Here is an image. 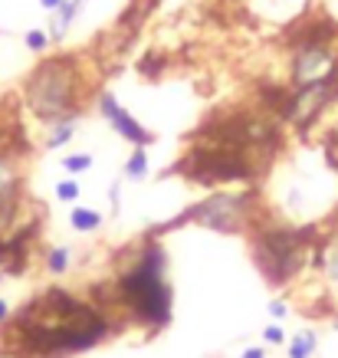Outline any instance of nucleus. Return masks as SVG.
I'll return each instance as SVG.
<instances>
[{"label":"nucleus","instance_id":"5701e85b","mask_svg":"<svg viewBox=\"0 0 338 358\" xmlns=\"http://www.w3.org/2000/svg\"><path fill=\"white\" fill-rule=\"evenodd\" d=\"M40 7L53 14V10H59V7H63V0H40Z\"/></svg>","mask_w":338,"mask_h":358},{"label":"nucleus","instance_id":"6e6552de","mask_svg":"<svg viewBox=\"0 0 338 358\" xmlns=\"http://www.w3.org/2000/svg\"><path fill=\"white\" fill-rule=\"evenodd\" d=\"M95 109H99V115H102L112 128H115L128 145H135V148H148L151 142H155V132H148L142 122L135 119L128 109H122L118 105V99H115V92H109V89H102L99 96H95Z\"/></svg>","mask_w":338,"mask_h":358},{"label":"nucleus","instance_id":"dca6fc26","mask_svg":"<svg viewBox=\"0 0 338 358\" xmlns=\"http://www.w3.org/2000/svg\"><path fill=\"white\" fill-rule=\"evenodd\" d=\"M89 168H92V155H86V151H76V155H66L63 158V171H69V175H86Z\"/></svg>","mask_w":338,"mask_h":358},{"label":"nucleus","instance_id":"f257e3e1","mask_svg":"<svg viewBox=\"0 0 338 358\" xmlns=\"http://www.w3.org/2000/svg\"><path fill=\"white\" fill-rule=\"evenodd\" d=\"M115 315L63 289L46 286L30 296L10 319L3 322V345L7 352L23 358H66L89 352L115 332Z\"/></svg>","mask_w":338,"mask_h":358},{"label":"nucleus","instance_id":"9d476101","mask_svg":"<svg viewBox=\"0 0 338 358\" xmlns=\"http://www.w3.org/2000/svg\"><path fill=\"white\" fill-rule=\"evenodd\" d=\"M102 224H105V217L95 208H82V204H76L73 214H69V227H73L76 234H95Z\"/></svg>","mask_w":338,"mask_h":358},{"label":"nucleus","instance_id":"2eb2a0df","mask_svg":"<svg viewBox=\"0 0 338 358\" xmlns=\"http://www.w3.org/2000/svg\"><path fill=\"white\" fill-rule=\"evenodd\" d=\"M122 175H125L128 181H145V175H148V151L145 148H135L132 155H128L125 168H122Z\"/></svg>","mask_w":338,"mask_h":358},{"label":"nucleus","instance_id":"39448f33","mask_svg":"<svg viewBox=\"0 0 338 358\" xmlns=\"http://www.w3.org/2000/svg\"><path fill=\"white\" fill-rule=\"evenodd\" d=\"M174 175L188 178L191 184H253L260 175V161L240 148L221 145V142H204L194 138L191 148L184 151V158L171 168Z\"/></svg>","mask_w":338,"mask_h":358},{"label":"nucleus","instance_id":"4be33fe9","mask_svg":"<svg viewBox=\"0 0 338 358\" xmlns=\"http://www.w3.org/2000/svg\"><path fill=\"white\" fill-rule=\"evenodd\" d=\"M7 319H10V302H7V299H0V326H3Z\"/></svg>","mask_w":338,"mask_h":358},{"label":"nucleus","instance_id":"412c9836","mask_svg":"<svg viewBox=\"0 0 338 358\" xmlns=\"http://www.w3.org/2000/svg\"><path fill=\"white\" fill-rule=\"evenodd\" d=\"M240 358H266V352L260 348V345H253V348H247V352H240Z\"/></svg>","mask_w":338,"mask_h":358},{"label":"nucleus","instance_id":"ddd939ff","mask_svg":"<svg viewBox=\"0 0 338 358\" xmlns=\"http://www.w3.org/2000/svg\"><path fill=\"white\" fill-rule=\"evenodd\" d=\"M315 342H319V339H315V332H312V328H302L293 342L286 345V355H289V358H312V355H315Z\"/></svg>","mask_w":338,"mask_h":358},{"label":"nucleus","instance_id":"20e7f679","mask_svg":"<svg viewBox=\"0 0 338 358\" xmlns=\"http://www.w3.org/2000/svg\"><path fill=\"white\" fill-rule=\"evenodd\" d=\"M253 237V263L269 286H289L309 267V247L315 243V227L289 224H256Z\"/></svg>","mask_w":338,"mask_h":358},{"label":"nucleus","instance_id":"f8f14e48","mask_svg":"<svg viewBox=\"0 0 338 358\" xmlns=\"http://www.w3.org/2000/svg\"><path fill=\"white\" fill-rule=\"evenodd\" d=\"M319 269L325 273V280L332 286H338V240H328L319 247V256H315Z\"/></svg>","mask_w":338,"mask_h":358},{"label":"nucleus","instance_id":"9b49d317","mask_svg":"<svg viewBox=\"0 0 338 358\" xmlns=\"http://www.w3.org/2000/svg\"><path fill=\"white\" fill-rule=\"evenodd\" d=\"M76 128H79V119H66V122H56V125H46V138H43V148L56 151L63 145L73 142Z\"/></svg>","mask_w":338,"mask_h":358},{"label":"nucleus","instance_id":"423d86ee","mask_svg":"<svg viewBox=\"0 0 338 358\" xmlns=\"http://www.w3.org/2000/svg\"><path fill=\"white\" fill-rule=\"evenodd\" d=\"M181 224H201L207 230H217V234H250L253 227L260 224V217H256V191L253 188L250 191H214L204 201H197L194 208H188L181 217H174L168 227H161L158 234Z\"/></svg>","mask_w":338,"mask_h":358},{"label":"nucleus","instance_id":"6ab92c4d","mask_svg":"<svg viewBox=\"0 0 338 358\" xmlns=\"http://www.w3.org/2000/svg\"><path fill=\"white\" fill-rule=\"evenodd\" d=\"M263 339H266V342H273V345H282V342H286V332H282L280 326H266L263 328Z\"/></svg>","mask_w":338,"mask_h":358},{"label":"nucleus","instance_id":"0eeeda50","mask_svg":"<svg viewBox=\"0 0 338 358\" xmlns=\"http://www.w3.org/2000/svg\"><path fill=\"white\" fill-rule=\"evenodd\" d=\"M335 43L338 40H312V43L289 46L293 49V60H289V82H293V89L328 76L332 56H335Z\"/></svg>","mask_w":338,"mask_h":358},{"label":"nucleus","instance_id":"f3484780","mask_svg":"<svg viewBox=\"0 0 338 358\" xmlns=\"http://www.w3.org/2000/svg\"><path fill=\"white\" fill-rule=\"evenodd\" d=\"M82 197V184L76 178H66L56 184V201H63V204H76Z\"/></svg>","mask_w":338,"mask_h":358},{"label":"nucleus","instance_id":"f03ea898","mask_svg":"<svg viewBox=\"0 0 338 358\" xmlns=\"http://www.w3.org/2000/svg\"><path fill=\"white\" fill-rule=\"evenodd\" d=\"M109 302H115L122 309L125 322L145 326L148 332H161V328L171 326L174 293L168 283V254L155 234L142 240L135 256L118 269Z\"/></svg>","mask_w":338,"mask_h":358},{"label":"nucleus","instance_id":"aec40b11","mask_svg":"<svg viewBox=\"0 0 338 358\" xmlns=\"http://www.w3.org/2000/svg\"><path fill=\"white\" fill-rule=\"evenodd\" d=\"M286 313H289L286 299H273V302H269V315H273V319H282Z\"/></svg>","mask_w":338,"mask_h":358},{"label":"nucleus","instance_id":"4468645a","mask_svg":"<svg viewBox=\"0 0 338 358\" xmlns=\"http://www.w3.org/2000/svg\"><path fill=\"white\" fill-rule=\"evenodd\" d=\"M43 263L53 276H63V273L69 269V263H73V250H69V247H49Z\"/></svg>","mask_w":338,"mask_h":358},{"label":"nucleus","instance_id":"a211bd4d","mask_svg":"<svg viewBox=\"0 0 338 358\" xmlns=\"http://www.w3.org/2000/svg\"><path fill=\"white\" fill-rule=\"evenodd\" d=\"M49 43H53V40H49V33L46 30H36V27H33V30L23 33V46H27L30 53H46Z\"/></svg>","mask_w":338,"mask_h":358},{"label":"nucleus","instance_id":"7ed1b4c3","mask_svg":"<svg viewBox=\"0 0 338 358\" xmlns=\"http://www.w3.org/2000/svg\"><path fill=\"white\" fill-rule=\"evenodd\" d=\"M89 79L82 63L73 53H59L36 63L33 73L23 79V102L33 112V119L43 125H56L66 119H79L89 99Z\"/></svg>","mask_w":338,"mask_h":358},{"label":"nucleus","instance_id":"1a4fd4ad","mask_svg":"<svg viewBox=\"0 0 338 358\" xmlns=\"http://www.w3.org/2000/svg\"><path fill=\"white\" fill-rule=\"evenodd\" d=\"M79 10H82V0H63V7L59 10H53V20H49V40L53 43H63V36L69 33V27L76 23V16H79Z\"/></svg>","mask_w":338,"mask_h":358}]
</instances>
